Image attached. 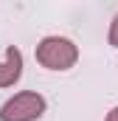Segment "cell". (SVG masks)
Wrapping results in <instances>:
<instances>
[{
    "mask_svg": "<svg viewBox=\"0 0 118 121\" xmlns=\"http://www.w3.org/2000/svg\"><path fill=\"white\" fill-rule=\"evenodd\" d=\"M23 79V51L17 45L6 48V56L0 59V87H14Z\"/></svg>",
    "mask_w": 118,
    "mask_h": 121,
    "instance_id": "3957f363",
    "label": "cell"
},
{
    "mask_svg": "<svg viewBox=\"0 0 118 121\" xmlns=\"http://www.w3.org/2000/svg\"><path fill=\"white\" fill-rule=\"evenodd\" d=\"M45 107H48V101L42 93L20 90L0 107V121H37L45 116Z\"/></svg>",
    "mask_w": 118,
    "mask_h": 121,
    "instance_id": "7a4b0ae2",
    "label": "cell"
},
{
    "mask_svg": "<svg viewBox=\"0 0 118 121\" xmlns=\"http://www.w3.org/2000/svg\"><path fill=\"white\" fill-rule=\"evenodd\" d=\"M104 121H118V107H113V110L107 113V118H104Z\"/></svg>",
    "mask_w": 118,
    "mask_h": 121,
    "instance_id": "5b68a950",
    "label": "cell"
},
{
    "mask_svg": "<svg viewBox=\"0 0 118 121\" xmlns=\"http://www.w3.org/2000/svg\"><path fill=\"white\" fill-rule=\"evenodd\" d=\"M107 39H110L113 48H118V14L113 17V23H110V34H107Z\"/></svg>",
    "mask_w": 118,
    "mask_h": 121,
    "instance_id": "277c9868",
    "label": "cell"
},
{
    "mask_svg": "<svg viewBox=\"0 0 118 121\" xmlns=\"http://www.w3.org/2000/svg\"><path fill=\"white\" fill-rule=\"evenodd\" d=\"M37 62L42 65V68H48V70H70L76 62H79V48H76V42L73 39H67V37H56V34H51V37H42L39 42H37Z\"/></svg>",
    "mask_w": 118,
    "mask_h": 121,
    "instance_id": "6da1fadb",
    "label": "cell"
}]
</instances>
